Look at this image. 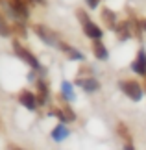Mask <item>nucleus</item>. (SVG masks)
<instances>
[{"label": "nucleus", "mask_w": 146, "mask_h": 150, "mask_svg": "<svg viewBox=\"0 0 146 150\" xmlns=\"http://www.w3.org/2000/svg\"><path fill=\"white\" fill-rule=\"evenodd\" d=\"M76 15H78V19H80V22H81V26H83L85 35H89L91 39H100V37H102V30H100V28H98L95 22L89 19V15H87L83 9H80Z\"/></svg>", "instance_id": "nucleus-1"}, {"label": "nucleus", "mask_w": 146, "mask_h": 150, "mask_svg": "<svg viewBox=\"0 0 146 150\" xmlns=\"http://www.w3.org/2000/svg\"><path fill=\"white\" fill-rule=\"evenodd\" d=\"M13 50H15V54L19 56L22 61H26V63H28V65H30L32 69H35V71H41V65H39L37 57L33 56L30 50H26V48L22 47V45H20L19 41H15V39H13Z\"/></svg>", "instance_id": "nucleus-2"}, {"label": "nucleus", "mask_w": 146, "mask_h": 150, "mask_svg": "<svg viewBox=\"0 0 146 150\" xmlns=\"http://www.w3.org/2000/svg\"><path fill=\"white\" fill-rule=\"evenodd\" d=\"M120 89H122V93H124L128 98H131L133 102H139L141 96H142V89L137 82H130V80H128V82H120Z\"/></svg>", "instance_id": "nucleus-3"}, {"label": "nucleus", "mask_w": 146, "mask_h": 150, "mask_svg": "<svg viewBox=\"0 0 146 150\" xmlns=\"http://www.w3.org/2000/svg\"><path fill=\"white\" fill-rule=\"evenodd\" d=\"M33 30H35V33H37L41 39H43L46 45H50V47H57V45H59V41H56L57 35H56L52 30H48L46 26H43V24H35V28H33Z\"/></svg>", "instance_id": "nucleus-4"}, {"label": "nucleus", "mask_w": 146, "mask_h": 150, "mask_svg": "<svg viewBox=\"0 0 146 150\" xmlns=\"http://www.w3.org/2000/svg\"><path fill=\"white\" fill-rule=\"evenodd\" d=\"M9 8L13 9L15 17H20V19H28L30 17V9H28V2L26 0H8Z\"/></svg>", "instance_id": "nucleus-5"}, {"label": "nucleus", "mask_w": 146, "mask_h": 150, "mask_svg": "<svg viewBox=\"0 0 146 150\" xmlns=\"http://www.w3.org/2000/svg\"><path fill=\"white\" fill-rule=\"evenodd\" d=\"M19 102L22 104L24 108H28V109H35L37 108V95H33V93H30L28 89H24V91H20V95H19Z\"/></svg>", "instance_id": "nucleus-6"}, {"label": "nucleus", "mask_w": 146, "mask_h": 150, "mask_svg": "<svg viewBox=\"0 0 146 150\" xmlns=\"http://www.w3.org/2000/svg\"><path fill=\"white\" fill-rule=\"evenodd\" d=\"M116 132H118V135L124 139V148L131 150L133 148V139H131V134H130V130H128V126L124 122H118L116 124Z\"/></svg>", "instance_id": "nucleus-7"}, {"label": "nucleus", "mask_w": 146, "mask_h": 150, "mask_svg": "<svg viewBox=\"0 0 146 150\" xmlns=\"http://www.w3.org/2000/svg\"><path fill=\"white\" fill-rule=\"evenodd\" d=\"M100 17H102V22L106 24V28H109V30H115L116 28V17H115V13L109 8H104Z\"/></svg>", "instance_id": "nucleus-8"}, {"label": "nucleus", "mask_w": 146, "mask_h": 150, "mask_svg": "<svg viewBox=\"0 0 146 150\" xmlns=\"http://www.w3.org/2000/svg\"><path fill=\"white\" fill-rule=\"evenodd\" d=\"M131 69H133L137 74H146V52H144V50L139 52L137 59L131 63Z\"/></svg>", "instance_id": "nucleus-9"}, {"label": "nucleus", "mask_w": 146, "mask_h": 150, "mask_svg": "<svg viewBox=\"0 0 146 150\" xmlns=\"http://www.w3.org/2000/svg\"><path fill=\"white\" fill-rule=\"evenodd\" d=\"M92 52L98 59H107V48L104 47V43L100 39H92Z\"/></svg>", "instance_id": "nucleus-10"}, {"label": "nucleus", "mask_w": 146, "mask_h": 150, "mask_svg": "<svg viewBox=\"0 0 146 150\" xmlns=\"http://www.w3.org/2000/svg\"><path fill=\"white\" fill-rule=\"evenodd\" d=\"M57 48H61V50L65 52V54H67L68 57H71V59H83V54H80V52L76 50V48H72V47H68L67 43H61V41H59Z\"/></svg>", "instance_id": "nucleus-11"}, {"label": "nucleus", "mask_w": 146, "mask_h": 150, "mask_svg": "<svg viewBox=\"0 0 146 150\" xmlns=\"http://www.w3.org/2000/svg\"><path fill=\"white\" fill-rule=\"evenodd\" d=\"M37 87H39V91H37V102L44 104L46 100H48V87H46V83L43 82V80L37 82Z\"/></svg>", "instance_id": "nucleus-12"}, {"label": "nucleus", "mask_w": 146, "mask_h": 150, "mask_svg": "<svg viewBox=\"0 0 146 150\" xmlns=\"http://www.w3.org/2000/svg\"><path fill=\"white\" fill-rule=\"evenodd\" d=\"M52 137H54L56 141H63V139H67V137H68V130L63 124H57L56 128L52 130Z\"/></svg>", "instance_id": "nucleus-13"}, {"label": "nucleus", "mask_w": 146, "mask_h": 150, "mask_svg": "<svg viewBox=\"0 0 146 150\" xmlns=\"http://www.w3.org/2000/svg\"><path fill=\"white\" fill-rule=\"evenodd\" d=\"M115 30H116V33H118V37L122 39V41H126V39L130 37V33H131L130 22H118V26H116Z\"/></svg>", "instance_id": "nucleus-14"}, {"label": "nucleus", "mask_w": 146, "mask_h": 150, "mask_svg": "<svg viewBox=\"0 0 146 150\" xmlns=\"http://www.w3.org/2000/svg\"><path fill=\"white\" fill-rule=\"evenodd\" d=\"M76 83H80L81 87H83L85 91H89V93H91V91H96L98 87H100L98 82H96V80H92V78H89V80H78Z\"/></svg>", "instance_id": "nucleus-15"}, {"label": "nucleus", "mask_w": 146, "mask_h": 150, "mask_svg": "<svg viewBox=\"0 0 146 150\" xmlns=\"http://www.w3.org/2000/svg\"><path fill=\"white\" fill-rule=\"evenodd\" d=\"M130 30H131V33H135L137 39H141V35H142V24L135 19V17L130 19Z\"/></svg>", "instance_id": "nucleus-16"}, {"label": "nucleus", "mask_w": 146, "mask_h": 150, "mask_svg": "<svg viewBox=\"0 0 146 150\" xmlns=\"http://www.w3.org/2000/svg\"><path fill=\"white\" fill-rule=\"evenodd\" d=\"M61 91H63V96H65L67 100H72V98H74V91H72V85H71V82H63V85H61Z\"/></svg>", "instance_id": "nucleus-17"}, {"label": "nucleus", "mask_w": 146, "mask_h": 150, "mask_svg": "<svg viewBox=\"0 0 146 150\" xmlns=\"http://www.w3.org/2000/svg\"><path fill=\"white\" fill-rule=\"evenodd\" d=\"M13 32L17 33V35H20V37H26L24 24H20V22H15V24H13Z\"/></svg>", "instance_id": "nucleus-18"}, {"label": "nucleus", "mask_w": 146, "mask_h": 150, "mask_svg": "<svg viewBox=\"0 0 146 150\" xmlns=\"http://www.w3.org/2000/svg\"><path fill=\"white\" fill-rule=\"evenodd\" d=\"M9 26L6 24V21H4V17L0 15V35H9Z\"/></svg>", "instance_id": "nucleus-19"}, {"label": "nucleus", "mask_w": 146, "mask_h": 150, "mask_svg": "<svg viewBox=\"0 0 146 150\" xmlns=\"http://www.w3.org/2000/svg\"><path fill=\"white\" fill-rule=\"evenodd\" d=\"M52 115H54V117H57V119H59L61 120V122H67V115L65 113H63V109H54V111H52Z\"/></svg>", "instance_id": "nucleus-20"}, {"label": "nucleus", "mask_w": 146, "mask_h": 150, "mask_svg": "<svg viewBox=\"0 0 146 150\" xmlns=\"http://www.w3.org/2000/svg\"><path fill=\"white\" fill-rule=\"evenodd\" d=\"M63 113L67 115V119H68V120H74V113H72V109L68 108V106H65V108H63Z\"/></svg>", "instance_id": "nucleus-21"}, {"label": "nucleus", "mask_w": 146, "mask_h": 150, "mask_svg": "<svg viewBox=\"0 0 146 150\" xmlns=\"http://www.w3.org/2000/svg\"><path fill=\"white\" fill-rule=\"evenodd\" d=\"M87 4H89L91 8H96V6H98V0H87Z\"/></svg>", "instance_id": "nucleus-22"}, {"label": "nucleus", "mask_w": 146, "mask_h": 150, "mask_svg": "<svg viewBox=\"0 0 146 150\" xmlns=\"http://www.w3.org/2000/svg\"><path fill=\"white\" fill-rule=\"evenodd\" d=\"M141 24H142V30H146V21H142Z\"/></svg>", "instance_id": "nucleus-23"}, {"label": "nucleus", "mask_w": 146, "mask_h": 150, "mask_svg": "<svg viewBox=\"0 0 146 150\" xmlns=\"http://www.w3.org/2000/svg\"><path fill=\"white\" fill-rule=\"evenodd\" d=\"M144 76H146V74H144ZM144 83H146V82H144Z\"/></svg>", "instance_id": "nucleus-24"}]
</instances>
